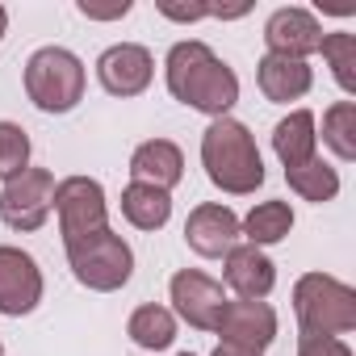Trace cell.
I'll return each instance as SVG.
<instances>
[{
	"mask_svg": "<svg viewBox=\"0 0 356 356\" xmlns=\"http://www.w3.org/2000/svg\"><path fill=\"white\" fill-rule=\"evenodd\" d=\"M163 72H168V92L197 113L227 118V109L239 101V76L197 38L176 42L168 51Z\"/></svg>",
	"mask_w": 356,
	"mask_h": 356,
	"instance_id": "1",
	"label": "cell"
},
{
	"mask_svg": "<svg viewBox=\"0 0 356 356\" xmlns=\"http://www.w3.org/2000/svg\"><path fill=\"white\" fill-rule=\"evenodd\" d=\"M202 163L206 176L235 197H248L264 185V159L256 147V134L235 118H214L202 134Z\"/></svg>",
	"mask_w": 356,
	"mask_h": 356,
	"instance_id": "2",
	"label": "cell"
},
{
	"mask_svg": "<svg viewBox=\"0 0 356 356\" xmlns=\"http://www.w3.org/2000/svg\"><path fill=\"white\" fill-rule=\"evenodd\" d=\"M293 314L302 335H348L356 327V289L327 273H306L293 285Z\"/></svg>",
	"mask_w": 356,
	"mask_h": 356,
	"instance_id": "3",
	"label": "cell"
},
{
	"mask_svg": "<svg viewBox=\"0 0 356 356\" xmlns=\"http://www.w3.org/2000/svg\"><path fill=\"white\" fill-rule=\"evenodd\" d=\"M26 97L42 113H72L84 97V63L67 47H42L26 63Z\"/></svg>",
	"mask_w": 356,
	"mask_h": 356,
	"instance_id": "4",
	"label": "cell"
},
{
	"mask_svg": "<svg viewBox=\"0 0 356 356\" xmlns=\"http://www.w3.org/2000/svg\"><path fill=\"white\" fill-rule=\"evenodd\" d=\"M67 264H72V277L84 285V289H97V293H113L130 281L134 273V252L122 235L113 231H101V235H88L80 243H67Z\"/></svg>",
	"mask_w": 356,
	"mask_h": 356,
	"instance_id": "5",
	"label": "cell"
},
{
	"mask_svg": "<svg viewBox=\"0 0 356 356\" xmlns=\"http://www.w3.org/2000/svg\"><path fill=\"white\" fill-rule=\"evenodd\" d=\"M55 214H59V235L63 248L80 243L88 235L109 231V206H105V189L92 176H67L55 185Z\"/></svg>",
	"mask_w": 356,
	"mask_h": 356,
	"instance_id": "6",
	"label": "cell"
},
{
	"mask_svg": "<svg viewBox=\"0 0 356 356\" xmlns=\"http://www.w3.org/2000/svg\"><path fill=\"white\" fill-rule=\"evenodd\" d=\"M55 210V176L47 168H26L13 181H5V193H0V218L5 227L30 235L38 231Z\"/></svg>",
	"mask_w": 356,
	"mask_h": 356,
	"instance_id": "7",
	"label": "cell"
},
{
	"mask_svg": "<svg viewBox=\"0 0 356 356\" xmlns=\"http://www.w3.org/2000/svg\"><path fill=\"white\" fill-rule=\"evenodd\" d=\"M42 302V268L30 252L0 243V314L22 318Z\"/></svg>",
	"mask_w": 356,
	"mask_h": 356,
	"instance_id": "8",
	"label": "cell"
},
{
	"mask_svg": "<svg viewBox=\"0 0 356 356\" xmlns=\"http://www.w3.org/2000/svg\"><path fill=\"white\" fill-rule=\"evenodd\" d=\"M214 331L222 335V343L260 356V352L277 339V310H273L268 302H248V298H239V302H227V306H222Z\"/></svg>",
	"mask_w": 356,
	"mask_h": 356,
	"instance_id": "9",
	"label": "cell"
},
{
	"mask_svg": "<svg viewBox=\"0 0 356 356\" xmlns=\"http://www.w3.org/2000/svg\"><path fill=\"white\" fill-rule=\"evenodd\" d=\"M168 289H172L176 314H181L189 327H197V331H214L218 327V314L227 306V293H222V285L214 277H206L197 268H181V273L172 277Z\"/></svg>",
	"mask_w": 356,
	"mask_h": 356,
	"instance_id": "10",
	"label": "cell"
},
{
	"mask_svg": "<svg viewBox=\"0 0 356 356\" xmlns=\"http://www.w3.org/2000/svg\"><path fill=\"white\" fill-rule=\"evenodd\" d=\"M151 76H155V59L138 42H118V47L101 51V59H97V80L113 97H138L151 84Z\"/></svg>",
	"mask_w": 356,
	"mask_h": 356,
	"instance_id": "11",
	"label": "cell"
},
{
	"mask_svg": "<svg viewBox=\"0 0 356 356\" xmlns=\"http://www.w3.org/2000/svg\"><path fill=\"white\" fill-rule=\"evenodd\" d=\"M264 42H268V55H285V59H306L318 51L323 42V26L314 13L289 5V9H277L268 22H264Z\"/></svg>",
	"mask_w": 356,
	"mask_h": 356,
	"instance_id": "12",
	"label": "cell"
},
{
	"mask_svg": "<svg viewBox=\"0 0 356 356\" xmlns=\"http://www.w3.org/2000/svg\"><path fill=\"white\" fill-rule=\"evenodd\" d=\"M185 243L197 256H206V260L227 256L239 243V218H235V210L231 206H218V202L197 206L189 214V222H185Z\"/></svg>",
	"mask_w": 356,
	"mask_h": 356,
	"instance_id": "13",
	"label": "cell"
},
{
	"mask_svg": "<svg viewBox=\"0 0 356 356\" xmlns=\"http://www.w3.org/2000/svg\"><path fill=\"white\" fill-rule=\"evenodd\" d=\"M222 277L227 285L248 298V302H264L277 285V264L264 256V248H252V243H235L227 256H222Z\"/></svg>",
	"mask_w": 356,
	"mask_h": 356,
	"instance_id": "14",
	"label": "cell"
},
{
	"mask_svg": "<svg viewBox=\"0 0 356 356\" xmlns=\"http://www.w3.org/2000/svg\"><path fill=\"white\" fill-rule=\"evenodd\" d=\"M130 176L143 181V185H155V189L172 193L176 185H181V176H185V155L168 138H147L130 155Z\"/></svg>",
	"mask_w": 356,
	"mask_h": 356,
	"instance_id": "15",
	"label": "cell"
},
{
	"mask_svg": "<svg viewBox=\"0 0 356 356\" xmlns=\"http://www.w3.org/2000/svg\"><path fill=\"white\" fill-rule=\"evenodd\" d=\"M256 84H260V92H264L268 101L289 105V101H298V97H306V92H310L314 72H310V63H306V59L264 55V59L256 63Z\"/></svg>",
	"mask_w": 356,
	"mask_h": 356,
	"instance_id": "16",
	"label": "cell"
},
{
	"mask_svg": "<svg viewBox=\"0 0 356 356\" xmlns=\"http://www.w3.org/2000/svg\"><path fill=\"white\" fill-rule=\"evenodd\" d=\"M273 151L285 168H298L306 159L318 155V130H314V113L310 109H293L289 118L277 122L273 130Z\"/></svg>",
	"mask_w": 356,
	"mask_h": 356,
	"instance_id": "17",
	"label": "cell"
},
{
	"mask_svg": "<svg viewBox=\"0 0 356 356\" xmlns=\"http://www.w3.org/2000/svg\"><path fill=\"white\" fill-rule=\"evenodd\" d=\"M122 214L138 231H159L172 218V193H163L155 185H143V181H130L122 189Z\"/></svg>",
	"mask_w": 356,
	"mask_h": 356,
	"instance_id": "18",
	"label": "cell"
},
{
	"mask_svg": "<svg viewBox=\"0 0 356 356\" xmlns=\"http://www.w3.org/2000/svg\"><path fill=\"white\" fill-rule=\"evenodd\" d=\"M289 231H293V210H289V202H260V206H252V214L239 222V235H243L252 248L281 243Z\"/></svg>",
	"mask_w": 356,
	"mask_h": 356,
	"instance_id": "19",
	"label": "cell"
},
{
	"mask_svg": "<svg viewBox=\"0 0 356 356\" xmlns=\"http://www.w3.org/2000/svg\"><path fill=\"white\" fill-rule=\"evenodd\" d=\"M285 181L302 202H314V206H323V202H331L339 193V172L323 155H314V159H306L298 168H285Z\"/></svg>",
	"mask_w": 356,
	"mask_h": 356,
	"instance_id": "20",
	"label": "cell"
},
{
	"mask_svg": "<svg viewBox=\"0 0 356 356\" xmlns=\"http://www.w3.org/2000/svg\"><path fill=\"white\" fill-rule=\"evenodd\" d=\"M126 335H130L138 348H147V352H163V348H172V339H176V314H172L168 306L147 302V306H138V310L130 314Z\"/></svg>",
	"mask_w": 356,
	"mask_h": 356,
	"instance_id": "21",
	"label": "cell"
},
{
	"mask_svg": "<svg viewBox=\"0 0 356 356\" xmlns=\"http://www.w3.org/2000/svg\"><path fill=\"white\" fill-rule=\"evenodd\" d=\"M323 143L348 163L356 159V105L352 101H335L327 113H323Z\"/></svg>",
	"mask_w": 356,
	"mask_h": 356,
	"instance_id": "22",
	"label": "cell"
},
{
	"mask_svg": "<svg viewBox=\"0 0 356 356\" xmlns=\"http://www.w3.org/2000/svg\"><path fill=\"white\" fill-rule=\"evenodd\" d=\"M323 59L331 63V76L343 92H356V34H323L318 42Z\"/></svg>",
	"mask_w": 356,
	"mask_h": 356,
	"instance_id": "23",
	"label": "cell"
},
{
	"mask_svg": "<svg viewBox=\"0 0 356 356\" xmlns=\"http://www.w3.org/2000/svg\"><path fill=\"white\" fill-rule=\"evenodd\" d=\"M30 168V134L17 122H0V181H13Z\"/></svg>",
	"mask_w": 356,
	"mask_h": 356,
	"instance_id": "24",
	"label": "cell"
},
{
	"mask_svg": "<svg viewBox=\"0 0 356 356\" xmlns=\"http://www.w3.org/2000/svg\"><path fill=\"white\" fill-rule=\"evenodd\" d=\"M298 356H352V348L339 335H302Z\"/></svg>",
	"mask_w": 356,
	"mask_h": 356,
	"instance_id": "25",
	"label": "cell"
},
{
	"mask_svg": "<svg viewBox=\"0 0 356 356\" xmlns=\"http://www.w3.org/2000/svg\"><path fill=\"white\" fill-rule=\"evenodd\" d=\"M159 13L163 17H172V22H202V17H210V5H159Z\"/></svg>",
	"mask_w": 356,
	"mask_h": 356,
	"instance_id": "26",
	"label": "cell"
},
{
	"mask_svg": "<svg viewBox=\"0 0 356 356\" xmlns=\"http://www.w3.org/2000/svg\"><path fill=\"white\" fill-rule=\"evenodd\" d=\"M80 13H84V17H92V22L126 17V13H130V0H122V5H109V9H101V5H88V0H80Z\"/></svg>",
	"mask_w": 356,
	"mask_h": 356,
	"instance_id": "27",
	"label": "cell"
},
{
	"mask_svg": "<svg viewBox=\"0 0 356 356\" xmlns=\"http://www.w3.org/2000/svg\"><path fill=\"white\" fill-rule=\"evenodd\" d=\"M214 356H256V352H243V348H231V343H218Z\"/></svg>",
	"mask_w": 356,
	"mask_h": 356,
	"instance_id": "28",
	"label": "cell"
},
{
	"mask_svg": "<svg viewBox=\"0 0 356 356\" xmlns=\"http://www.w3.org/2000/svg\"><path fill=\"white\" fill-rule=\"evenodd\" d=\"M5 30H9V13H5V5H0V38H5Z\"/></svg>",
	"mask_w": 356,
	"mask_h": 356,
	"instance_id": "29",
	"label": "cell"
},
{
	"mask_svg": "<svg viewBox=\"0 0 356 356\" xmlns=\"http://www.w3.org/2000/svg\"><path fill=\"white\" fill-rule=\"evenodd\" d=\"M176 356H193V352H176Z\"/></svg>",
	"mask_w": 356,
	"mask_h": 356,
	"instance_id": "30",
	"label": "cell"
},
{
	"mask_svg": "<svg viewBox=\"0 0 356 356\" xmlns=\"http://www.w3.org/2000/svg\"><path fill=\"white\" fill-rule=\"evenodd\" d=\"M0 356H5V343H0Z\"/></svg>",
	"mask_w": 356,
	"mask_h": 356,
	"instance_id": "31",
	"label": "cell"
}]
</instances>
